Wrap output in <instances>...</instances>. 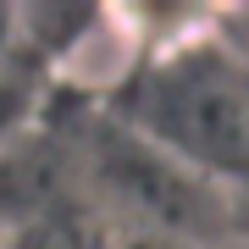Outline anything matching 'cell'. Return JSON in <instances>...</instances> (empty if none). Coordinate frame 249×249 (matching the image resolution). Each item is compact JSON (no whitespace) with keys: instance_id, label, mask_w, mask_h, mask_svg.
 <instances>
[{"instance_id":"1","label":"cell","mask_w":249,"mask_h":249,"mask_svg":"<svg viewBox=\"0 0 249 249\" xmlns=\"http://www.w3.org/2000/svg\"><path fill=\"white\" fill-rule=\"evenodd\" d=\"M122 122L222 188L249 178V67L222 39L166 50L139 78Z\"/></svg>"},{"instance_id":"2","label":"cell","mask_w":249,"mask_h":249,"mask_svg":"<svg viewBox=\"0 0 249 249\" xmlns=\"http://www.w3.org/2000/svg\"><path fill=\"white\" fill-rule=\"evenodd\" d=\"M89 160L106 194L122 211H133L139 222L160 232H183V238H222L227 232V188L172 160L160 144L133 133L122 116L94 133Z\"/></svg>"},{"instance_id":"3","label":"cell","mask_w":249,"mask_h":249,"mask_svg":"<svg viewBox=\"0 0 249 249\" xmlns=\"http://www.w3.org/2000/svg\"><path fill=\"white\" fill-rule=\"evenodd\" d=\"M22 111H28V83H22L11 67H0V150H6V139L17 133Z\"/></svg>"},{"instance_id":"4","label":"cell","mask_w":249,"mask_h":249,"mask_svg":"<svg viewBox=\"0 0 249 249\" xmlns=\"http://www.w3.org/2000/svg\"><path fill=\"white\" fill-rule=\"evenodd\" d=\"M227 238H238V249H249V178L227 188Z\"/></svg>"},{"instance_id":"5","label":"cell","mask_w":249,"mask_h":249,"mask_svg":"<svg viewBox=\"0 0 249 249\" xmlns=\"http://www.w3.org/2000/svg\"><path fill=\"white\" fill-rule=\"evenodd\" d=\"M232 22H238V28H249V11H232ZM222 45H227V50L249 67V34H222Z\"/></svg>"}]
</instances>
